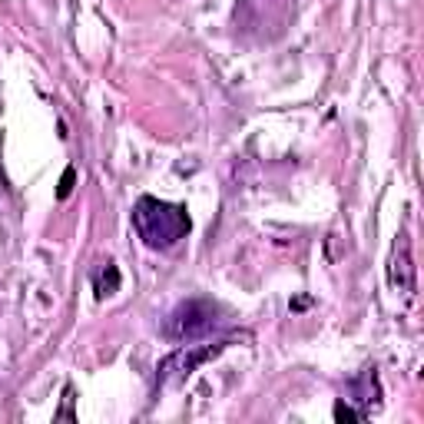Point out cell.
I'll list each match as a JSON object with an SVG mask.
<instances>
[{
    "label": "cell",
    "mask_w": 424,
    "mask_h": 424,
    "mask_svg": "<svg viewBox=\"0 0 424 424\" xmlns=\"http://www.w3.org/2000/svg\"><path fill=\"white\" fill-rule=\"evenodd\" d=\"M352 394H358V398H352V401H362L364 414H372L381 408V384H378V374H374V368H364L358 378L352 381Z\"/></svg>",
    "instance_id": "5"
},
{
    "label": "cell",
    "mask_w": 424,
    "mask_h": 424,
    "mask_svg": "<svg viewBox=\"0 0 424 424\" xmlns=\"http://www.w3.org/2000/svg\"><path fill=\"white\" fill-rule=\"evenodd\" d=\"M133 229L150 249H172L179 245L192 229V219L186 206H176V202H162L152 199V196H143L136 206H133Z\"/></svg>",
    "instance_id": "1"
},
{
    "label": "cell",
    "mask_w": 424,
    "mask_h": 424,
    "mask_svg": "<svg viewBox=\"0 0 424 424\" xmlns=\"http://www.w3.org/2000/svg\"><path fill=\"white\" fill-rule=\"evenodd\" d=\"M332 414H335V421H338V424H345V421H364V418H368V414L358 411V408H352L348 401H338Z\"/></svg>",
    "instance_id": "7"
},
{
    "label": "cell",
    "mask_w": 424,
    "mask_h": 424,
    "mask_svg": "<svg viewBox=\"0 0 424 424\" xmlns=\"http://www.w3.org/2000/svg\"><path fill=\"white\" fill-rule=\"evenodd\" d=\"M73 398H77V391H73L70 384H67V388H63V408L53 414L57 421H73Z\"/></svg>",
    "instance_id": "9"
},
{
    "label": "cell",
    "mask_w": 424,
    "mask_h": 424,
    "mask_svg": "<svg viewBox=\"0 0 424 424\" xmlns=\"http://www.w3.org/2000/svg\"><path fill=\"white\" fill-rule=\"evenodd\" d=\"M225 345H233V338H225V342H216V345H186V348H176L172 355H166L156 368V378L160 384L166 381H182V378H189L199 364H206L209 358L225 352Z\"/></svg>",
    "instance_id": "3"
},
{
    "label": "cell",
    "mask_w": 424,
    "mask_h": 424,
    "mask_svg": "<svg viewBox=\"0 0 424 424\" xmlns=\"http://www.w3.org/2000/svg\"><path fill=\"white\" fill-rule=\"evenodd\" d=\"M292 308H295V312H299V308H308V299H295Z\"/></svg>",
    "instance_id": "10"
},
{
    "label": "cell",
    "mask_w": 424,
    "mask_h": 424,
    "mask_svg": "<svg viewBox=\"0 0 424 424\" xmlns=\"http://www.w3.org/2000/svg\"><path fill=\"white\" fill-rule=\"evenodd\" d=\"M388 282L391 289H398L401 295L414 292V259H411V239L398 235L391 245V259H388Z\"/></svg>",
    "instance_id": "4"
},
{
    "label": "cell",
    "mask_w": 424,
    "mask_h": 424,
    "mask_svg": "<svg viewBox=\"0 0 424 424\" xmlns=\"http://www.w3.org/2000/svg\"><path fill=\"white\" fill-rule=\"evenodd\" d=\"M73 186H77V169H73V166H67V169H63V176H60V186H57V199H70Z\"/></svg>",
    "instance_id": "8"
},
{
    "label": "cell",
    "mask_w": 424,
    "mask_h": 424,
    "mask_svg": "<svg viewBox=\"0 0 424 424\" xmlns=\"http://www.w3.org/2000/svg\"><path fill=\"white\" fill-rule=\"evenodd\" d=\"M116 292H120V269L113 262H106V269H100L96 279H93V295L103 302V299H110V295H116Z\"/></svg>",
    "instance_id": "6"
},
{
    "label": "cell",
    "mask_w": 424,
    "mask_h": 424,
    "mask_svg": "<svg viewBox=\"0 0 424 424\" xmlns=\"http://www.w3.org/2000/svg\"><path fill=\"white\" fill-rule=\"evenodd\" d=\"M216 325H219L216 305L206 302V299H189V302L172 308V315L166 318V335L172 342H192V338L209 335Z\"/></svg>",
    "instance_id": "2"
}]
</instances>
